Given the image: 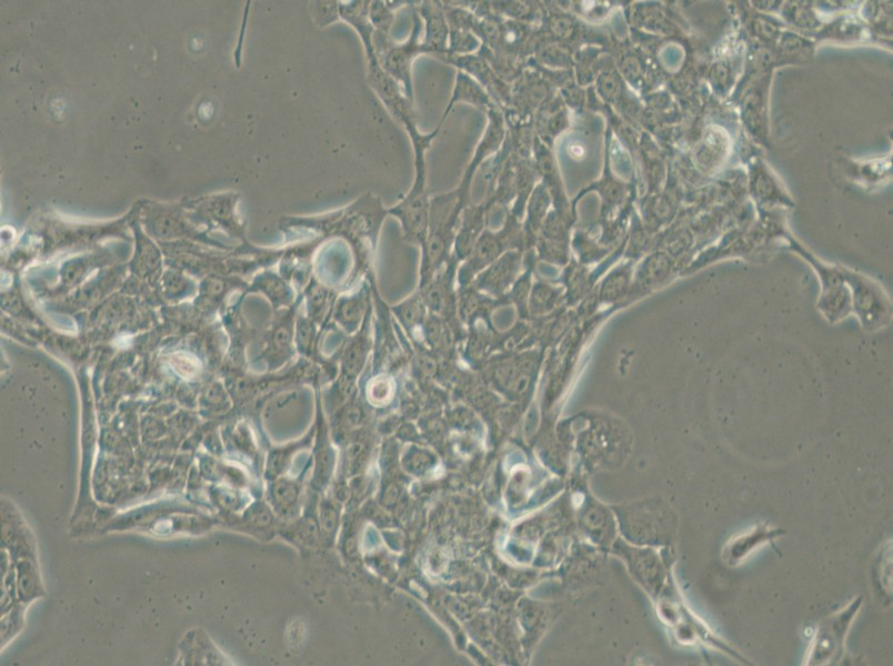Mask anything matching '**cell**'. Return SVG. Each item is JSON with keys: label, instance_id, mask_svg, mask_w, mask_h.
Instances as JSON below:
<instances>
[{"label": "cell", "instance_id": "obj_1", "mask_svg": "<svg viewBox=\"0 0 893 666\" xmlns=\"http://www.w3.org/2000/svg\"><path fill=\"white\" fill-rule=\"evenodd\" d=\"M440 125L431 133H421L417 125L405 129L413 145L414 180L409 193L388 212L397 216L404 235L412 241L423 243L429 223L430 200L427 191L425 151L439 132Z\"/></svg>", "mask_w": 893, "mask_h": 666}, {"label": "cell", "instance_id": "obj_2", "mask_svg": "<svg viewBox=\"0 0 893 666\" xmlns=\"http://www.w3.org/2000/svg\"><path fill=\"white\" fill-rule=\"evenodd\" d=\"M850 290L852 313L863 330L876 332L892 321V302L884 287L874 279L860 271L841 266Z\"/></svg>", "mask_w": 893, "mask_h": 666}, {"label": "cell", "instance_id": "obj_3", "mask_svg": "<svg viewBox=\"0 0 893 666\" xmlns=\"http://www.w3.org/2000/svg\"><path fill=\"white\" fill-rule=\"evenodd\" d=\"M421 20L418 12L413 14V28L404 42L393 41L388 33L374 30L373 47L381 68L403 89L407 97L413 100L411 68L417 56L423 53L419 34Z\"/></svg>", "mask_w": 893, "mask_h": 666}, {"label": "cell", "instance_id": "obj_4", "mask_svg": "<svg viewBox=\"0 0 893 666\" xmlns=\"http://www.w3.org/2000/svg\"><path fill=\"white\" fill-rule=\"evenodd\" d=\"M367 58V81L387 110L404 129L415 124L412 101L401 85L380 65L375 53Z\"/></svg>", "mask_w": 893, "mask_h": 666}, {"label": "cell", "instance_id": "obj_5", "mask_svg": "<svg viewBox=\"0 0 893 666\" xmlns=\"http://www.w3.org/2000/svg\"><path fill=\"white\" fill-rule=\"evenodd\" d=\"M860 604L861 601H854L847 608L826 618L821 624L810 652L809 664L822 665L837 657L849 625Z\"/></svg>", "mask_w": 893, "mask_h": 666}, {"label": "cell", "instance_id": "obj_6", "mask_svg": "<svg viewBox=\"0 0 893 666\" xmlns=\"http://www.w3.org/2000/svg\"><path fill=\"white\" fill-rule=\"evenodd\" d=\"M424 20V37L421 41L423 53L445 52L448 26L444 12L437 2L424 1L418 9Z\"/></svg>", "mask_w": 893, "mask_h": 666}, {"label": "cell", "instance_id": "obj_7", "mask_svg": "<svg viewBox=\"0 0 893 666\" xmlns=\"http://www.w3.org/2000/svg\"><path fill=\"white\" fill-rule=\"evenodd\" d=\"M783 532L769 528L766 525H757L752 531L734 537L723 551L724 558L729 564H735L745 557L759 544L773 538Z\"/></svg>", "mask_w": 893, "mask_h": 666}, {"label": "cell", "instance_id": "obj_8", "mask_svg": "<svg viewBox=\"0 0 893 666\" xmlns=\"http://www.w3.org/2000/svg\"><path fill=\"white\" fill-rule=\"evenodd\" d=\"M369 20L375 31L388 33L393 22L392 7L384 1L369 3Z\"/></svg>", "mask_w": 893, "mask_h": 666}]
</instances>
